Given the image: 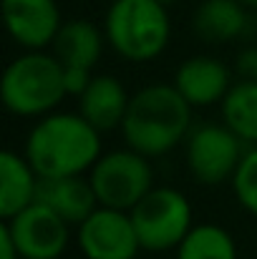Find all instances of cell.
<instances>
[{
  "label": "cell",
  "mask_w": 257,
  "mask_h": 259,
  "mask_svg": "<svg viewBox=\"0 0 257 259\" xmlns=\"http://www.w3.org/2000/svg\"><path fill=\"white\" fill-rule=\"evenodd\" d=\"M192 106L171 83H154L139 88L126 108L121 131L129 149L144 156L169 154L181 139L189 136Z\"/></svg>",
  "instance_id": "obj_1"
},
{
  "label": "cell",
  "mask_w": 257,
  "mask_h": 259,
  "mask_svg": "<svg viewBox=\"0 0 257 259\" xmlns=\"http://www.w3.org/2000/svg\"><path fill=\"white\" fill-rule=\"evenodd\" d=\"M25 159L38 176H79L101 159V131L81 113H48L33 126Z\"/></svg>",
  "instance_id": "obj_2"
},
{
  "label": "cell",
  "mask_w": 257,
  "mask_h": 259,
  "mask_svg": "<svg viewBox=\"0 0 257 259\" xmlns=\"http://www.w3.org/2000/svg\"><path fill=\"white\" fill-rule=\"evenodd\" d=\"M0 96L15 116H48L68 96L66 68L53 53L28 51L5 68Z\"/></svg>",
  "instance_id": "obj_3"
},
{
  "label": "cell",
  "mask_w": 257,
  "mask_h": 259,
  "mask_svg": "<svg viewBox=\"0 0 257 259\" xmlns=\"http://www.w3.org/2000/svg\"><path fill=\"white\" fill-rule=\"evenodd\" d=\"M103 35L121 58L131 63L154 61L171 35L167 5L162 0H114Z\"/></svg>",
  "instance_id": "obj_4"
},
{
  "label": "cell",
  "mask_w": 257,
  "mask_h": 259,
  "mask_svg": "<svg viewBox=\"0 0 257 259\" xmlns=\"http://www.w3.org/2000/svg\"><path fill=\"white\" fill-rule=\"evenodd\" d=\"M88 179H91L98 204L108 209H121V211H131L154 189V174L149 166V156L134 149L103 154L91 166Z\"/></svg>",
  "instance_id": "obj_5"
},
{
  "label": "cell",
  "mask_w": 257,
  "mask_h": 259,
  "mask_svg": "<svg viewBox=\"0 0 257 259\" xmlns=\"http://www.w3.org/2000/svg\"><path fill=\"white\" fill-rule=\"evenodd\" d=\"M141 249L167 252L179 247L192 229V206L187 196L171 186L152 189L131 211Z\"/></svg>",
  "instance_id": "obj_6"
},
{
  "label": "cell",
  "mask_w": 257,
  "mask_h": 259,
  "mask_svg": "<svg viewBox=\"0 0 257 259\" xmlns=\"http://www.w3.org/2000/svg\"><path fill=\"white\" fill-rule=\"evenodd\" d=\"M242 139L227 126L202 123L187 136V166L199 184H222L232 179L242 161Z\"/></svg>",
  "instance_id": "obj_7"
},
{
  "label": "cell",
  "mask_w": 257,
  "mask_h": 259,
  "mask_svg": "<svg viewBox=\"0 0 257 259\" xmlns=\"http://www.w3.org/2000/svg\"><path fill=\"white\" fill-rule=\"evenodd\" d=\"M5 227L23 259H58L68 247V222L41 201L5 219Z\"/></svg>",
  "instance_id": "obj_8"
},
{
  "label": "cell",
  "mask_w": 257,
  "mask_h": 259,
  "mask_svg": "<svg viewBox=\"0 0 257 259\" xmlns=\"http://www.w3.org/2000/svg\"><path fill=\"white\" fill-rule=\"evenodd\" d=\"M79 227V244L86 259H136L141 249L129 211L98 206Z\"/></svg>",
  "instance_id": "obj_9"
},
{
  "label": "cell",
  "mask_w": 257,
  "mask_h": 259,
  "mask_svg": "<svg viewBox=\"0 0 257 259\" xmlns=\"http://www.w3.org/2000/svg\"><path fill=\"white\" fill-rule=\"evenodd\" d=\"M3 20L10 38L28 51L51 46L63 25L56 0H3Z\"/></svg>",
  "instance_id": "obj_10"
},
{
  "label": "cell",
  "mask_w": 257,
  "mask_h": 259,
  "mask_svg": "<svg viewBox=\"0 0 257 259\" xmlns=\"http://www.w3.org/2000/svg\"><path fill=\"white\" fill-rule=\"evenodd\" d=\"M176 91L189 101V106H212L225 101L227 91L232 88L230 68L209 56H194L187 58L174 76Z\"/></svg>",
  "instance_id": "obj_11"
},
{
  "label": "cell",
  "mask_w": 257,
  "mask_h": 259,
  "mask_svg": "<svg viewBox=\"0 0 257 259\" xmlns=\"http://www.w3.org/2000/svg\"><path fill=\"white\" fill-rule=\"evenodd\" d=\"M35 201L51 206L68 224H84L101 206L91 186V179H81V174L79 176H41Z\"/></svg>",
  "instance_id": "obj_12"
},
{
  "label": "cell",
  "mask_w": 257,
  "mask_h": 259,
  "mask_svg": "<svg viewBox=\"0 0 257 259\" xmlns=\"http://www.w3.org/2000/svg\"><path fill=\"white\" fill-rule=\"evenodd\" d=\"M131 96L114 76H93L79 96V113L98 131H114L124 123Z\"/></svg>",
  "instance_id": "obj_13"
},
{
  "label": "cell",
  "mask_w": 257,
  "mask_h": 259,
  "mask_svg": "<svg viewBox=\"0 0 257 259\" xmlns=\"http://www.w3.org/2000/svg\"><path fill=\"white\" fill-rule=\"evenodd\" d=\"M247 10L240 0H202L192 15V28L207 43H230L247 30Z\"/></svg>",
  "instance_id": "obj_14"
},
{
  "label": "cell",
  "mask_w": 257,
  "mask_h": 259,
  "mask_svg": "<svg viewBox=\"0 0 257 259\" xmlns=\"http://www.w3.org/2000/svg\"><path fill=\"white\" fill-rule=\"evenodd\" d=\"M51 48L63 68H79L93 73L103 53V35L91 20H66Z\"/></svg>",
  "instance_id": "obj_15"
},
{
  "label": "cell",
  "mask_w": 257,
  "mask_h": 259,
  "mask_svg": "<svg viewBox=\"0 0 257 259\" xmlns=\"http://www.w3.org/2000/svg\"><path fill=\"white\" fill-rule=\"evenodd\" d=\"M38 174L30 161L15 151L0 154V217L10 219L35 201Z\"/></svg>",
  "instance_id": "obj_16"
},
{
  "label": "cell",
  "mask_w": 257,
  "mask_h": 259,
  "mask_svg": "<svg viewBox=\"0 0 257 259\" xmlns=\"http://www.w3.org/2000/svg\"><path fill=\"white\" fill-rule=\"evenodd\" d=\"M225 126L245 144H257V81H240L222 101Z\"/></svg>",
  "instance_id": "obj_17"
},
{
  "label": "cell",
  "mask_w": 257,
  "mask_h": 259,
  "mask_svg": "<svg viewBox=\"0 0 257 259\" xmlns=\"http://www.w3.org/2000/svg\"><path fill=\"white\" fill-rule=\"evenodd\" d=\"M176 259H237L235 239L217 224L192 227L176 247Z\"/></svg>",
  "instance_id": "obj_18"
},
{
  "label": "cell",
  "mask_w": 257,
  "mask_h": 259,
  "mask_svg": "<svg viewBox=\"0 0 257 259\" xmlns=\"http://www.w3.org/2000/svg\"><path fill=\"white\" fill-rule=\"evenodd\" d=\"M232 186H235L237 201H240L250 214L257 217V146L250 149V151L242 156L237 171L232 176Z\"/></svg>",
  "instance_id": "obj_19"
},
{
  "label": "cell",
  "mask_w": 257,
  "mask_h": 259,
  "mask_svg": "<svg viewBox=\"0 0 257 259\" xmlns=\"http://www.w3.org/2000/svg\"><path fill=\"white\" fill-rule=\"evenodd\" d=\"M235 73L240 81H257V46L242 48L235 61Z\"/></svg>",
  "instance_id": "obj_20"
},
{
  "label": "cell",
  "mask_w": 257,
  "mask_h": 259,
  "mask_svg": "<svg viewBox=\"0 0 257 259\" xmlns=\"http://www.w3.org/2000/svg\"><path fill=\"white\" fill-rule=\"evenodd\" d=\"M0 259H23V257H20V252H18V247H15V242H13V237H10V232H8V227H5V224L0 227Z\"/></svg>",
  "instance_id": "obj_21"
},
{
  "label": "cell",
  "mask_w": 257,
  "mask_h": 259,
  "mask_svg": "<svg viewBox=\"0 0 257 259\" xmlns=\"http://www.w3.org/2000/svg\"><path fill=\"white\" fill-rule=\"evenodd\" d=\"M242 5H247L250 10H257V0H240Z\"/></svg>",
  "instance_id": "obj_22"
},
{
  "label": "cell",
  "mask_w": 257,
  "mask_h": 259,
  "mask_svg": "<svg viewBox=\"0 0 257 259\" xmlns=\"http://www.w3.org/2000/svg\"><path fill=\"white\" fill-rule=\"evenodd\" d=\"M162 3H164V5H169V3H176V0H162Z\"/></svg>",
  "instance_id": "obj_23"
},
{
  "label": "cell",
  "mask_w": 257,
  "mask_h": 259,
  "mask_svg": "<svg viewBox=\"0 0 257 259\" xmlns=\"http://www.w3.org/2000/svg\"><path fill=\"white\" fill-rule=\"evenodd\" d=\"M255 30H257V13H255Z\"/></svg>",
  "instance_id": "obj_24"
}]
</instances>
